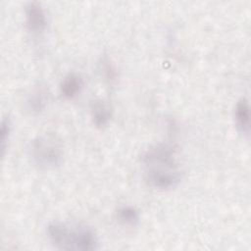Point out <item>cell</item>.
<instances>
[{"mask_svg":"<svg viewBox=\"0 0 251 251\" xmlns=\"http://www.w3.org/2000/svg\"><path fill=\"white\" fill-rule=\"evenodd\" d=\"M91 115L94 125L97 127H104L112 118V109L106 102L95 100L91 105Z\"/></svg>","mask_w":251,"mask_h":251,"instance_id":"cell-8","label":"cell"},{"mask_svg":"<svg viewBox=\"0 0 251 251\" xmlns=\"http://www.w3.org/2000/svg\"><path fill=\"white\" fill-rule=\"evenodd\" d=\"M27 29L35 34L43 32L47 27V17L44 9L37 2H29L25 9Z\"/></svg>","mask_w":251,"mask_h":251,"instance_id":"cell-3","label":"cell"},{"mask_svg":"<svg viewBox=\"0 0 251 251\" xmlns=\"http://www.w3.org/2000/svg\"><path fill=\"white\" fill-rule=\"evenodd\" d=\"M117 218L123 225L133 226L139 222V213L131 206H123L118 209Z\"/></svg>","mask_w":251,"mask_h":251,"instance_id":"cell-9","label":"cell"},{"mask_svg":"<svg viewBox=\"0 0 251 251\" xmlns=\"http://www.w3.org/2000/svg\"><path fill=\"white\" fill-rule=\"evenodd\" d=\"M70 226L54 222L48 225L47 226V236L50 242L59 249L68 250V234Z\"/></svg>","mask_w":251,"mask_h":251,"instance_id":"cell-4","label":"cell"},{"mask_svg":"<svg viewBox=\"0 0 251 251\" xmlns=\"http://www.w3.org/2000/svg\"><path fill=\"white\" fill-rule=\"evenodd\" d=\"M234 120L237 129L245 134L249 135L250 132V108L246 98L240 99L234 109Z\"/></svg>","mask_w":251,"mask_h":251,"instance_id":"cell-6","label":"cell"},{"mask_svg":"<svg viewBox=\"0 0 251 251\" xmlns=\"http://www.w3.org/2000/svg\"><path fill=\"white\" fill-rule=\"evenodd\" d=\"M146 182L156 189H171L181 179V172L176 158L175 148L168 143L150 146L141 155Z\"/></svg>","mask_w":251,"mask_h":251,"instance_id":"cell-1","label":"cell"},{"mask_svg":"<svg viewBox=\"0 0 251 251\" xmlns=\"http://www.w3.org/2000/svg\"><path fill=\"white\" fill-rule=\"evenodd\" d=\"M30 104H31V107L38 111V110H41L43 107H44V104H45V99L43 97V95L41 94V92H37L36 95L30 100Z\"/></svg>","mask_w":251,"mask_h":251,"instance_id":"cell-11","label":"cell"},{"mask_svg":"<svg viewBox=\"0 0 251 251\" xmlns=\"http://www.w3.org/2000/svg\"><path fill=\"white\" fill-rule=\"evenodd\" d=\"M1 148L3 151V154L6 149V144L9 139V135L11 132V122L9 119H3L1 122Z\"/></svg>","mask_w":251,"mask_h":251,"instance_id":"cell-10","label":"cell"},{"mask_svg":"<svg viewBox=\"0 0 251 251\" xmlns=\"http://www.w3.org/2000/svg\"><path fill=\"white\" fill-rule=\"evenodd\" d=\"M98 246V239L94 231L87 226H76L75 250L89 251L95 250Z\"/></svg>","mask_w":251,"mask_h":251,"instance_id":"cell-5","label":"cell"},{"mask_svg":"<svg viewBox=\"0 0 251 251\" xmlns=\"http://www.w3.org/2000/svg\"><path fill=\"white\" fill-rule=\"evenodd\" d=\"M83 87V78L75 73L68 74L60 84V90L65 98L73 99L80 93Z\"/></svg>","mask_w":251,"mask_h":251,"instance_id":"cell-7","label":"cell"},{"mask_svg":"<svg viewBox=\"0 0 251 251\" xmlns=\"http://www.w3.org/2000/svg\"><path fill=\"white\" fill-rule=\"evenodd\" d=\"M30 156L39 168L53 169L63 162V146L55 136H38L31 142Z\"/></svg>","mask_w":251,"mask_h":251,"instance_id":"cell-2","label":"cell"}]
</instances>
